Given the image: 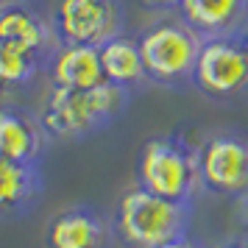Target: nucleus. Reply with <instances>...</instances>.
Listing matches in <instances>:
<instances>
[{"mask_svg":"<svg viewBox=\"0 0 248 248\" xmlns=\"http://www.w3.org/2000/svg\"><path fill=\"white\" fill-rule=\"evenodd\" d=\"M134 95L114 84L92 90H59L50 87L39 109V120L50 140H87L120 120Z\"/></svg>","mask_w":248,"mask_h":248,"instance_id":"f257e3e1","label":"nucleus"},{"mask_svg":"<svg viewBox=\"0 0 248 248\" xmlns=\"http://www.w3.org/2000/svg\"><path fill=\"white\" fill-rule=\"evenodd\" d=\"M137 187L159 198L195 206L203 192L198 145L184 134H156L145 140L137 156Z\"/></svg>","mask_w":248,"mask_h":248,"instance_id":"f03ea898","label":"nucleus"},{"mask_svg":"<svg viewBox=\"0 0 248 248\" xmlns=\"http://www.w3.org/2000/svg\"><path fill=\"white\" fill-rule=\"evenodd\" d=\"M114 237L125 248H159L190 234L192 206L159 198L142 187H128L112 215Z\"/></svg>","mask_w":248,"mask_h":248,"instance_id":"7ed1b4c3","label":"nucleus"},{"mask_svg":"<svg viewBox=\"0 0 248 248\" xmlns=\"http://www.w3.org/2000/svg\"><path fill=\"white\" fill-rule=\"evenodd\" d=\"M142 64H145L151 87L181 92L192 87L198 53H201V36L192 31L179 17L156 20L137 36Z\"/></svg>","mask_w":248,"mask_h":248,"instance_id":"20e7f679","label":"nucleus"},{"mask_svg":"<svg viewBox=\"0 0 248 248\" xmlns=\"http://www.w3.org/2000/svg\"><path fill=\"white\" fill-rule=\"evenodd\" d=\"M198 168L203 192L232 201L248 198V131L226 125L206 134L198 145Z\"/></svg>","mask_w":248,"mask_h":248,"instance_id":"39448f33","label":"nucleus"},{"mask_svg":"<svg viewBox=\"0 0 248 248\" xmlns=\"http://www.w3.org/2000/svg\"><path fill=\"white\" fill-rule=\"evenodd\" d=\"M192 87L217 103L248 101V53L243 36L203 39Z\"/></svg>","mask_w":248,"mask_h":248,"instance_id":"423d86ee","label":"nucleus"},{"mask_svg":"<svg viewBox=\"0 0 248 248\" xmlns=\"http://www.w3.org/2000/svg\"><path fill=\"white\" fill-rule=\"evenodd\" d=\"M123 3L120 0H59L50 23L62 45L101 47L123 34Z\"/></svg>","mask_w":248,"mask_h":248,"instance_id":"0eeeda50","label":"nucleus"},{"mask_svg":"<svg viewBox=\"0 0 248 248\" xmlns=\"http://www.w3.org/2000/svg\"><path fill=\"white\" fill-rule=\"evenodd\" d=\"M114 240L112 217L92 203H73L45 226V248H112Z\"/></svg>","mask_w":248,"mask_h":248,"instance_id":"6e6552de","label":"nucleus"},{"mask_svg":"<svg viewBox=\"0 0 248 248\" xmlns=\"http://www.w3.org/2000/svg\"><path fill=\"white\" fill-rule=\"evenodd\" d=\"M176 14L201 39L248 34V0H181Z\"/></svg>","mask_w":248,"mask_h":248,"instance_id":"1a4fd4ad","label":"nucleus"},{"mask_svg":"<svg viewBox=\"0 0 248 248\" xmlns=\"http://www.w3.org/2000/svg\"><path fill=\"white\" fill-rule=\"evenodd\" d=\"M47 131L39 114H31L17 106H0V159L36 165L47 151Z\"/></svg>","mask_w":248,"mask_h":248,"instance_id":"9d476101","label":"nucleus"},{"mask_svg":"<svg viewBox=\"0 0 248 248\" xmlns=\"http://www.w3.org/2000/svg\"><path fill=\"white\" fill-rule=\"evenodd\" d=\"M42 190L45 181L36 165L0 159V223L25 217L39 203Z\"/></svg>","mask_w":248,"mask_h":248,"instance_id":"9b49d317","label":"nucleus"},{"mask_svg":"<svg viewBox=\"0 0 248 248\" xmlns=\"http://www.w3.org/2000/svg\"><path fill=\"white\" fill-rule=\"evenodd\" d=\"M50 87L59 90H92L106 84L101 67V50L90 45H59L50 64Z\"/></svg>","mask_w":248,"mask_h":248,"instance_id":"f8f14e48","label":"nucleus"},{"mask_svg":"<svg viewBox=\"0 0 248 248\" xmlns=\"http://www.w3.org/2000/svg\"><path fill=\"white\" fill-rule=\"evenodd\" d=\"M101 50V67L103 76L109 84L125 90L128 95H137L145 87H151L145 73V64H142V53H140V42L134 36H114L106 45L98 47Z\"/></svg>","mask_w":248,"mask_h":248,"instance_id":"ddd939ff","label":"nucleus"},{"mask_svg":"<svg viewBox=\"0 0 248 248\" xmlns=\"http://www.w3.org/2000/svg\"><path fill=\"white\" fill-rule=\"evenodd\" d=\"M0 36L28 42V45L39 47L45 53H56L59 45H62L56 31H53V23L45 20L36 9H31L23 0L0 3Z\"/></svg>","mask_w":248,"mask_h":248,"instance_id":"4468645a","label":"nucleus"},{"mask_svg":"<svg viewBox=\"0 0 248 248\" xmlns=\"http://www.w3.org/2000/svg\"><path fill=\"white\" fill-rule=\"evenodd\" d=\"M50 59L53 53H45L20 39L0 36V90H17L31 84L50 64Z\"/></svg>","mask_w":248,"mask_h":248,"instance_id":"2eb2a0df","label":"nucleus"},{"mask_svg":"<svg viewBox=\"0 0 248 248\" xmlns=\"http://www.w3.org/2000/svg\"><path fill=\"white\" fill-rule=\"evenodd\" d=\"M159 248H209L203 240H198V237L192 234H184V237H176V240H170V243H165V246Z\"/></svg>","mask_w":248,"mask_h":248,"instance_id":"dca6fc26","label":"nucleus"},{"mask_svg":"<svg viewBox=\"0 0 248 248\" xmlns=\"http://www.w3.org/2000/svg\"><path fill=\"white\" fill-rule=\"evenodd\" d=\"M142 6L151 12H179L181 0H142Z\"/></svg>","mask_w":248,"mask_h":248,"instance_id":"f3484780","label":"nucleus"},{"mask_svg":"<svg viewBox=\"0 0 248 248\" xmlns=\"http://www.w3.org/2000/svg\"><path fill=\"white\" fill-rule=\"evenodd\" d=\"M215 248H248V237L237 234V237H226L223 243H217Z\"/></svg>","mask_w":248,"mask_h":248,"instance_id":"a211bd4d","label":"nucleus"},{"mask_svg":"<svg viewBox=\"0 0 248 248\" xmlns=\"http://www.w3.org/2000/svg\"><path fill=\"white\" fill-rule=\"evenodd\" d=\"M243 45H246V53H248V34L243 36Z\"/></svg>","mask_w":248,"mask_h":248,"instance_id":"6ab92c4d","label":"nucleus"},{"mask_svg":"<svg viewBox=\"0 0 248 248\" xmlns=\"http://www.w3.org/2000/svg\"><path fill=\"white\" fill-rule=\"evenodd\" d=\"M0 3H17V0H0Z\"/></svg>","mask_w":248,"mask_h":248,"instance_id":"aec40b11","label":"nucleus"}]
</instances>
